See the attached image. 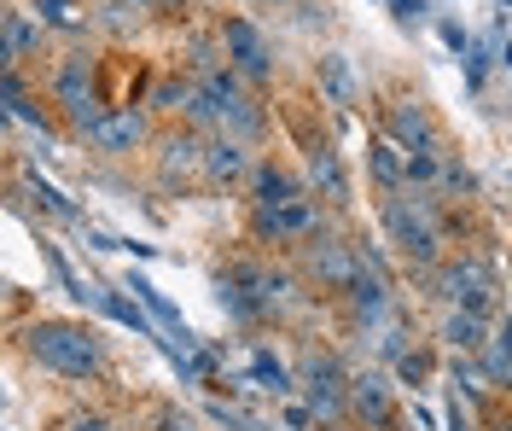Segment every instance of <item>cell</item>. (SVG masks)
<instances>
[{
	"label": "cell",
	"instance_id": "obj_8",
	"mask_svg": "<svg viewBox=\"0 0 512 431\" xmlns=\"http://www.w3.org/2000/svg\"><path fill=\"white\" fill-rule=\"evenodd\" d=\"M437 298H443L448 309H472V315H483L489 298H495V268L483 263V257H454V263L437 268Z\"/></svg>",
	"mask_w": 512,
	"mask_h": 431
},
{
	"label": "cell",
	"instance_id": "obj_14",
	"mask_svg": "<svg viewBox=\"0 0 512 431\" xmlns=\"http://www.w3.org/2000/svg\"><path fill=\"white\" fill-rule=\"evenodd\" d=\"M41 35H47V24L12 6V12L0 18V59H6V70H24V59L41 53Z\"/></svg>",
	"mask_w": 512,
	"mask_h": 431
},
{
	"label": "cell",
	"instance_id": "obj_30",
	"mask_svg": "<svg viewBox=\"0 0 512 431\" xmlns=\"http://www.w3.org/2000/svg\"><path fill=\"white\" fill-rule=\"evenodd\" d=\"M64 431H111V414H70Z\"/></svg>",
	"mask_w": 512,
	"mask_h": 431
},
{
	"label": "cell",
	"instance_id": "obj_15",
	"mask_svg": "<svg viewBox=\"0 0 512 431\" xmlns=\"http://www.w3.org/2000/svg\"><path fill=\"white\" fill-rule=\"evenodd\" d=\"M158 175L169 187L187 181V175H204V140H198V134H169L158 146Z\"/></svg>",
	"mask_w": 512,
	"mask_h": 431
},
{
	"label": "cell",
	"instance_id": "obj_23",
	"mask_svg": "<svg viewBox=\"0 0 512 431\" xmlns=\"http://www.w3.org/2000/svg\"><path fill=\"white\" fill-rule=\"evenodd\" d=\"M320 88H326L332 105L355 100V76H350V59H344V53H326V59H320Z\"/></svg>",
	"mask_w": 512,
	"mask_h": 431
},
{
	"label": "cell",
	"instance_id": "obj_25",
	"mask_svg": "<svg viewBox=\"0 0 512 431\" xmlns=\"http://www.w3.org/2000/svg\"><path fill=\"white\" fill-rule=\"evenodd\" d=\"M41 24H53V30H64V35H82L88 30V18L76 12V0H41V12H35Z\"/></svg>",
	"mask_w": 512,
	"mask_h": 431
},
{
	"label": "cell",
	"instance_id": "obj_7",
	"mask_svg": "<svg viewBox=\"0 0 512 431\" xmlns=\"http://www.w3.org/2000/svg\"><path fill=\"white\" fill-rule=\"evenodd\" d=\"M303 268H309V280H315L320 292H350V280L361 274V245L350 239H338V233H315L309 239V251H303Z\"/></svg>",
	"mask_w": 512,
	"mask_h": 431
},
{
	"label": "cell",
	"instance_id": "obj_11",
	"mask_svg": "<svg viewBox=\"0 0 512 431\" xmlns=\"http://www.w3.org/2000/svg\"><path fill=\"white\" fill-rule=\"evenodd\" d=\"M384 129L390 140L414 158V152H443V129H437V117L425 111V100H396L384 111Z\"/></svg>",
	"mask_w": 512,
	"mask_h": 431
},
{
	"label": "cell",
	"instance_id": "obj_9",
	"mask_svg": "<svg viewBox=\"0 0 512 431\" xmlns=\"http://www.w3.org/2000/svg\"><path fill=\"white\" fill-rule=\"evenodd\" d=\"M256 239H274V245H291V239H315L320 233V199L315 193H297L280 210H256Z\"/></svg>",
	"mask_w": 512,
	"mask_h": 431
},
{
	"label": "cell",
	"instance_id": "obj_28",
	"mask_svg": "<svg viewBox=\"0 0 512 431\" xmlns=\"http://www.w3.org/2000/svg\"><path fill=\"white\" fill-rule=\"evenodd\" d=\"M425 373H431V362H425V356H419V350H408V356H402V362H396V379H408V385H419V379H425Z\"/></svg>",
	"mask_w": 512,
	"mask_h": 431
},
{
	"label": "cell",
	"instance_id": "obj_34",
	"mask_svg": "<svg viewBox=\"0 0 512 431\" xmlns=\"http://www.w3.org/2000/svg\"><path fill=\"white\" fill-rule=\"evenodd\" d=\"M134 6H140V12H152V6H158V0H134Z\"/></svg>",
	"mask_w": 512,
	"mask_h": 431
},
{
	"label": "cell",
	"instance_id": "obj_33",
	"mask_svg": "<svg viewBox=\"0 0 512 431\" xmlns=\"http://www.w3.org/2000/svg\"><path fill=\"white\" fill-rule=\"evenodd\" d=\"M501 65H512V41H507V47H501Z\"/></svg>",
	"mask_w": 512,
	"mask_h": 431
},
{
	"label": "cell",
	"instance_id": "obj_27",
	"mask_svg": "<svg viewBox=\"0 0 512 431\" xmlns=\"http://www.w3.org/2000/svg\"><path fill=\"white\" fill-rule=\"evenodd\" d=\"M443 47H448V53H472V35H466L460 18H443Z\"/></svg>",
	"mask_w": 512,
	"mask_h": 431
},
{
	"label": "cell",
	"instance_id": "obj_13",
	"mask_svg": "<svg viewBox=\"0 0 512 431\" xmlns=\"http://www.w3.org/2000/svg\"><path fill=\"white\" fill-rule=\"evenodd\" d=\"M251 175H256L251 140H239V134H210L204 140V181L210 187H239Z\"/></svg>",
	"mask_w": 512,
	"mask_h": 431
},
{
	"label": "cell",
	"instance_id": "obj_29",
	"mask_svg": "<svg viewBox=\"0 0 512 431\" xmlns=\"http://www.w3.org/2000/svg\"><path fill=\"white\" fill-rule=\"evenodd\" d=\"M390 18L396 24H419L425 18V0H390Z\"/></svg>",
	"mask_w": 512,
	"mask_h": 431
},
{
	"label": "cell",
	"instance_id": "obj_10",
	"mask_svg": "<svg viewBox=\"0 0 512 431\" xmlns=\"http://www.w3.org/2000/svg\"><path fill=\"white\" fill-rule=\"evenodd\" d=\"M350 420L367 431H384L396 420V391H390V379H384L379 367L350 373Z\"/></svg>",
	"mask_w": 512,
	"mask_h": 431
},
{
	"label": "cell",
	"instance_id": "obj_37",
	"mask_svg": "<svg viewBox=\"0 0 512 431\" xmlns=\"http://www.w3.org/2000/svg\"><path fill=\"white\" fill-rule=\"evenodd\" d=\"M501 6H512V0H501Z\"/></svg>",
	"mask_w": 512,
	"mask_h": 431
},
{
	"label": "cell",
	"instance_id": "obj_5",
	"mask_svg": "<svg viewBox=\"0 0 512 431\" xmlns=\"http://www.w3.org/2000/svg\"><path fill=\"white\" fill-rule=\"evenodd\" d=\"M227 280H233V286L256 303V315H262V321H268V315H286V309H297V280H291L286 268H274V263H256V257H245V263L227 268Z\"/></svg>",
	"mask_w": 512,
	"mask_h": 431
},
{
	"label": "cell",
	"instance_id": "obj_24",
	"mask_svg": "<svg viewBox=\"0 0 512 431\" xmlns=\"http://www.w3.org/2000/svg\"><path fill=\"white\" fill-rule=\"evenodd\" d=\"M483 373H489V385H507L512 391V327H501L489 344H483Z\"/></svg>",
	"mask_w": 512,
	"mask_h": 431
},
{
	"label": "cell",
	"instance_id": "obj_19",
	"mask_svg": "<svg viewBox=\"0 0 512 431\" xmlns=\"http://www.w3.org/2000/svg\"><path fill=\"white\" fill-rule=\"evenodd\" d=\"M128 292H140V303L152 309V321H158V327L169 332V338H181V350H198V338L187 332V321H181V309H175V303L163 298V292L152 286V280H146V274H128Z\"/></svg>",
	"mask_w": 512,
	"mask_h": 431
},
{
	"label": "cell",
	"instance_id": "obj_21",
	"mask_svg": "<svg viewBox=\"0 0 512 431\" xmlns=\"http://www.w3.org/2000/svg\"><path fill=\"white\" fill-rule=\"evenodd\" d=\"M367 169H373V181H379L384 193H402L408 187V152L396 140H373L367 146Z\"/></svg>",
	"mask_w": 512,
	"mask_h": 431
},
{
	"label": "cell",
	"instance_id": "obj_31",
	"mask_svg": "<svg viewBox=\"0 0 512 431\" xmlns=\"http://www.w3.org/2000/svg\"><path fill=\"white\" fill-rule=\"evenodd\" d=\"M128 12H134V0H111L99 24H105V30H128Z\"/></svg>",
	"mask_w": 512,
	"mask_h": 431
},
{
	"label": "cell",
	"instance_id": "obj_6",
	"mask_svg": "<svg viewBox=\"0 0 512 431\" xmlns=\"http://www.w3.org/2000/svg\"><path fill=\"white\" fill-rule=\"evenodd\" d=\"M222 53H227V70L251 88H268L274 82V47L262 41L251 18H227L222 24Z\"/></svg>",
	"mask_w": 512,
	"mask_h": 431
},
{
	"label": "cell",
	"instance_id": "obj_18",
	"mask_svg": "<svg viewBox=\"0 0 512 431\" xmlns=\"http://www.w3.org/2000/svg\"><path fill=\"white\" fill-rule=\"evenodd\" d=\"M297 193H309L291 169H280V164H256V175H251V204L256 210H280V204H291Z\"/></svg>",
	"mask_w": 512,
	"mask_h": 431
},
{
	"label": "cell",
	"instance_id": "obj_26",
	"mask_svg": "<svg viewBox=\"0 0 512 431\" xmlns=\"http://www.w3.org/2000/svg\"><path fill=\"white\" fill-rule=\"evenodd\" d=\"M30 199L47 210V216H59V222H76V204L64 199L59 187H47V181H30Z\"/></svg>",
	"mask_w": 512,
	"mask_h": 431
},
{
	"label": "cell",
	"instance_id": "obj_1",
	"mask_svg": "<svg viewBox=\"0 0 512 431\" xmlns=\"http://www.w3.org/2000/svg\"><path fill=\"white\" fill-rule=\"evenodd\" d=\"M384 233L390 245L408 257V263L431 268L443 263V210H437V193L431 187H402L384 199Z\"/></svg>",
	"mask_w": 512,
	"mask_h": 431
},
{
	"label": "cell",
	"instance_id": "obj_36",
	"mask_svg": "<svg viewBox=\"0 0 512 431\" xmlns=\"http://www.w3.org/2000/svg\"><path fill=\"white\" fill-rule=\"evenodd\" d=\"M158 6H175V0H158Z\"/></svg>",
	"mask_w": 512,
	"mask_h": 431
},
{
	"label": "cell",
	"instance_id": "obj_12",
	"mask_svg": "<svg viewBox=\"0 0 512 431\" xmlns=\"http://www.w3.org/2000/svg\"><path fill=\"white\" fill-rule=\"evenodd\" d=\"M146 111H134V105H111L105 117H99V129L88 134V146H94L99 158H128V152H140L146 146Z\"/></svg>",
	"mask_w": 512,
	"mask_h": 431
},
{
	"label": "cell",
	"instance_id": "obj_22",
	"mask_svg": "<svg viewBox=\"0 0 512 431\" xmlns=\"http://www.w3.org/2000/svg\"><path fill=\"white\" fill-rule=\"evenodd\" d=\"M309 181H315V193H326L332 204L350 199V175H344V164H338L332 146H309Z\"/></svg>",
	"mask_w": 512,
	"mask_h": 431
},
{
	"label": "cell",
	"instance_id": "obj_3",
	"mask_svg": "<svg viewBox=\"0 0 512 431\" xmlns=\"http://www.w3.org/2000/svg\"><path fill=\"white\" fill-rule=\"evenodd\" d=\"M47 94H53V105L64 111V123L76 134H94L99 117L111 111V105H99V94H94V59H88V53H64Z\"/></svg>",
	"mask_w": 512,
	"mask_h": 431
},
{
	"label": "cell",
	"instance_id": "obj_32",
	"mask_svg": "<svg viewBox=\"0 0 512 431\" xmlns=\"http://www.w3.org/2000/svg\"><path fill=\"white\" fill-rule=\"evenodd\" d=\"M158 426H163V431H198V420H192V414H181V408H163Z\"/></svg>",
	"mask_w": 512,
	"mask_h": 431
},
{
	"label": "cell",
	"instance_id": "obj_20",
	"mask_svg": "<svg viewBox=\"0 0 512 431\" xmlns=\"http://www.w3.org/2000/svg\"><path fill=\"white\" fill-rule=\"evenodd\" d=\"M245 373H251L256 391H268V397H291V391H297V373H291V367L280 362L274 350H262V344L245 356Z\"/></svg>",
	"mask_w": 512,
	"mask_h": 431
},
{
	"label": "cell",
	"instance_id": "obj_35",
	"mask_svg": "<svg viewBox=\"0 0 512 431\" xmlns=\"http://www.w3.org/2000/svg\"><path fill=\"white\" fill-rule=\"evenodd\" d=\"M495 431H512V420H501V426H495Z\"/></svg>",
	"mask_w": 512,
	"mask_h": 431
},
{
	"label": "cell",
	"instance_id": "obj_2",
	"mask_svg": "<svg viewBox=\"0 0 512 431\" xmlns=\"http://www.w3.org/2000/svg\"><path fill=\"white\" fill-rule=\"evenodd\" d=\"M24 356L59 379H94L105 367V350H99L94 327H76V321H35L24 327Z\"/></svg>",
	"mask_w": 512,
	"mask_h": 431
},
{
	"label": "cell",
	"instance_id": "obj_17",
	"mask_svg": "<svg viewBox=\"0 0 512 431\" xmlns=\"http://www.w3.org/2000/svg\"><path fill=\"white\" fill-rule=\"evenodd\" d=\"M437 338H443L454 356H483V344H489L495 332L483 327V315H472V309H448L443 327H437Z\"/></svg>",
	"mask_w": 512,
	"mask_h": 431
},
{
	"label": "cell",
	"instance_id": "obj_4",
	"mask_svg": "<svg viewBox=\"0 0 512 431\" xmlns=\"http://www.w3.org/2000/svg\"><path fill=\"white\" fill-rule=\"evenodd\" d=\"M297 391L315 408V420H344L350 414V373L332 350H303L297 362Z\"/></svg>",
	"mask_w": 512,
	"mask_h": 431
},
{
	"label": "cell",
	"instance_id": "obj_16",
	"mask_svg": "<svg viewBox=\"0 0 512 431\" xmlns=\"http://www.w3.org/2000/svg\"><path fill=\"white\" fill-rule=\"evenodd\" d=\"M82 303H94L99 315H111V321H117V327L140 332V338H158V321H152V315H146V309H140V303L117 298V292H111V286H94V280H88V292H82Z\"/></svg>",
	"mask_w": 512,
	"mask_h": 431
}]
</instances>
